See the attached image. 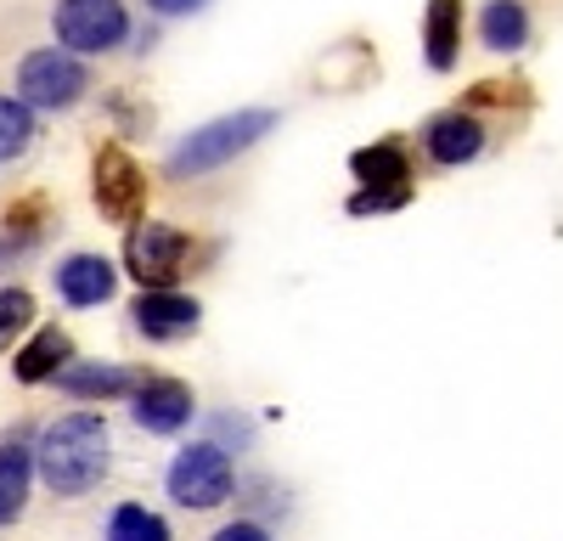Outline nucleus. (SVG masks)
Wrapping results in <instances>:
<instances>
[{
  "label": "nucleus",
  "mask_w": 563,
  "mask_h": 541,
  "mask_svg": "<svg viewBox=\"0 0 563 541\" xmlns=\"http://www.w3.org/2000/svg\"><path fill=\"white\" fill-rule=\"evenodd\" d=\"M34 468H40V479L52 485L57 496H85L90 485H102V474H108V423L90 418V412L57 418L52 429L40 434Z\"/></svg>",
  "instance_id": "nucleus-1"
},
{
  "label": "nucleus",
  "mask_w": 563,
  "mask_h": 541,
  "mask_svg": "<svg viewBox=\"0 0 563 541\" xmlns=\"http://www.w3.org/2000/svg\"><path fill=\"white\" fill-rule=\"evenodd\" d=\"M276 130V113L271 108H243V113H225V119H209V124H198L186 142L169 153V175H209V169H220V164H231L238 153H249L260 135H271Z\"/></svg>",
  "instance_id": "nucleus-2"
},
{
  "label": "nucleus",
  "mask_w": 563,
  "mask_h": 541,
  "mask_svg": "<svg viewBox=\"0 0 563 541\" xmlns=\"http://www.w3.org/2000/svg\"><path fill=\"white\" fill-rule=\"evenodd\" d=\"M350 169L361 175V198H350V214H384V209H400L411 198V158L400 142L361 147L350 158Z\"/></svg>",
  "instance_id": "nucleus-3"
},
{
  "label": "nucleus",
  "mask_w": 563,
  "mask_h": 541,
  "mask_svg": "<svg viewBox=\"0 0 563 541\" xmlns=\"http://www.w3.org/2000/svg\"><path fill=\"white\" fill-rule=\"evenodd\" d=\"M169 496L180 508H220L225 496H231V457L220 445L198 440V445H186L180 457L169 463Z\"/></svg>",
  "instance_id": "nucleus-4"
},
{
  "label": "nucleus",
  "mask_w": 563,
  "mask_h": 541,
  "mask_svg": "<svg viewBox=\"0 0 563 541\" xmlns=\"http://www.w3.org/2000/svg\"><path fill=\"white\" fill-rule=\"evenodd\" d=\"M90 90V68L68 52H34L18 68V102L29 108H74Z\"/></svg>",
  "instance_id": "nucleus-5"
},
{
  "label": "nucleus",
  "mask_w": 563,
  "mask_h": 541,
  "mask_svg": "<svg viewBox=\"0 0 563 541\" xmlns=\"http://www.w3.org/2000/svg\"><path fill=\"white\" fill-rule=\"evenodd\" d=\"M57 40L68 52H113V45L130 34V12L119 0H57Z\"/></svg>",
  "instance_id": "nucleus-6"
},
{
  "label": "nucleus",
  "mask_w": 563,
  "mask_h": 541,
  "mask_svg": "<svg viewBox=\"0 0 563 541\" xmlns=\"http://www.w3.org/2000/svg\"><path fill=\"white\" fill-rule=\"evenodd\" d=\"M192 254V238L175 232V225H135L130 232V249H124V265L141 288H164L175 283V270Z\"/></svg>",
  "instance_id": "nucleus-7"
},
{
  "label": "nucleus",
  "mask_w": 563,
  "mask_h": 541,
  "mask_svg": "<svg viewBox=\"0 0 563 541\" xmlns=\"http://www.w3.org/2000/svg\"><path fill=\"white\" fill-rule=\"evenodd\" d=\"M90 180H97V209H102L108 220L130 225L141 209H147V175H141V164H135L124 147H102Z\"/></svg>",
  "instance_id": "nucleus-8"
},
{
  "label": "nucleus",
  "mask_w": 563,
  "mask_h": 541,
  "mask_svg": "<svg viewBox=\"0 0 563 541\" xmlns=\"http://www.w3.org/2000/svg\"><path fill=\"white\" fill-rule=\"evenodd\" d=\"M198 299H186L175 288H141L135 299V328L147 333V339H180V333H192L198 328Z\"/></svg>",
  "instance_id": "nucleus-9"
},
{
  "label": "nucleus",
  "mask_w": 563,
  "mask_h": 541,
  "mask_svg": "<svg viewBox=\"0 0 563 541\" xmlns=\"http://www.w3.org/2000/svg\"><path fill=\"white\" fill-rule=\"evenodd\" d=\"M422 147H429L434 164H474L485 153V130L479 119H467V113H434L429 124H422Z\"/></svg>",
  "instance_id": "nucleus-10"
},
{
  "label": "nucleus",
  "mask_w": 563,
  "mask_h": 541,
  "mask_svg": "<svg viewBox=\"0 0 563 541\" xmlns=\"http://www.w3.org/2000/svg\"><path fill=\"white\" fill-rule=\"evenodd\" d=\"M186 418H192V389H186V384L147 378L135 389V423L147 434H175V429H186Z\"/></svg>",
  "instance_id": "nucleus-11"
},
{
  "label": "nucleus",
  "mask_w": 563,
  "mask_h": 541,
  "mask_svg": "<svg viewBox=\"0 0 563 541\" xmlns=\"http://www.w3.org/2000/svg\"><path fill=\"white\" fill-rule=\"evenodd\" d=\"M57 294L68 299V305H102V299H113V265L102 260V254H68L63 265H57Z\"/></svg>",
  "instance_id": "nucleus-12"
},
{
  "label": "nucleus",
  "mask_w": 563,
  "mask_h": 541,
  "mask_svg": "<svg viewBox=\"0 0 563 541\" xmlns=\"http://www.w3.org/2000/svg\"><path fill=\"white\" fill-rule=\"evenodd\" d=\"M57 384H63L68 395H79V400H108V395L135 389V373H130V367H102V361H63Z\"/></svg>",
  "instance_id": "nucleus-13"
},
{
  "label": "nucleus",
  "mask_w": 563,
  "mask_h": 541,
  "mask_svg": "<svg viewBox=\"0 0 563 541\" xmlns=\"http://www.w3.org/2000/svg\"><path fill=\"white\" fill-rule=\"evenodd\" d=\"M479 40L496 57H512L530 40V12L519 7V0H490V7L479 12Z\"/></svg>",
  "instance_id": "nucleus-14"
},
{
  "label": "nucleus",
  "mask_w": 563,
  "mask_h": 541,
  "mask_svg": "<svg viewBox=\"0 0 563 541\" xmlns=\"http://www.w3.org/2000/svg\"><path fill=\"white\" fill-rule=\"evenodd\" d=\"M456 34H462V0H434L429 23H422V52H429V68H451L456 63Z\"/></svg>",
  "instance_id": "nucleus-15"
},
{
  "label": "nucleus",
  "mask_w": 563,
  "mask_h": 541,
  "mask_svg": "<svg viewBox=\"0 0 563 541\" xmlns=\"http://www.w3.org/2000/svg\"><path fill=\"white\" fill-rule=\"evenodd\" d=\"M29 479H34V457L23 445H0V525H12L29 503Z\"/></svg>",
  "instance_id": "nucleus-16"
},
{
  "label": "nucleus",
  "mask_w": 563,
  "mask_h": 541,
  "mask_svg": "<svg viewBox=\"0 0 563 541\" xmlns=\"http://www.w3.org/2000/svg\"><path fill=\"white\" fill-rule=\"evenodd\" d=\"M68 361V339L57 328H40L23 350H18V378L23 384H45V378H57V367Z\"/></svg>",
  "instance_id": "nucleus-17"
},
{
  "label": "nucleus",
  "mask_w": 563,
  "mask_h": 541,
  "mask_svg": "<svg viewBox=\"0 0 563 541\" xmlns=\"http://www.w3.org/2000/svg\"><path fill=\"white\" fill-rule=\"evenodd\" d=\"M108 541H169V525H164L158 514H147V508L124 503V508L108 519Z\"/></svg>",
  "instance_id": "nucleus-18"
},
{
  "label": "nucleus",
  "mask_w": 563,
  "mask_h": 541,
  "mask_svg": "<svg viewBox=\"0 0 563 541\" xmlns=\"http://www.w3.org/2000/svg\"><path fill=\"white\" fill-rule=\"evenodd\" d=\"M29 142H34V113H29V102L0 97V158L29 153Z\"/></svg>",
  "instance_id": "nucleus-19"
},
{
  "label": "nucleus",
  "mask_w": 563,
  "mask_h": 541,
  "mask_svg": "<svg viewBox=\"0 0 563 541\" xmlns=\"http://www.w3.org/2000/svg\"><path fill=\"white\" fill-rule=\"evenodd\" d=\"M29 322H34V299L23 288H0V350H7V339Z\"/></svg>",
  "instance_id": "nucleus-20"
},
{
  "label": "nucleus",
  "mask_w": 563,
  "mask_h": 541,
  "mask_svg": "<svg viewBox=\"0 0 563 541\" xmlns=\"http://www.w3.org/2000/svg\"><path fill=\"white\" fill-rule=\"evenodd\" d=\"M214 541H271V536H265L260 525H243V519H238V525H225Z\"/></svg>",
  "instance_id": "nucleus-21"
},
{
  "label": "nucleus",
  "mask_w": 563,
  "mask_h": 541,
  "mask_svg": "<svg viewBox=\"0 0 563 541\" xmlns=\"http://www.w3.org/2000/svg\"><path fill=\"white\" fill-rule=\"evenodd\" d=\"M153 12H164V18H186V12H198L203 0H147Z\"/></svg>",
  "instance_id": "nucleus-22"
}]
</instances>
